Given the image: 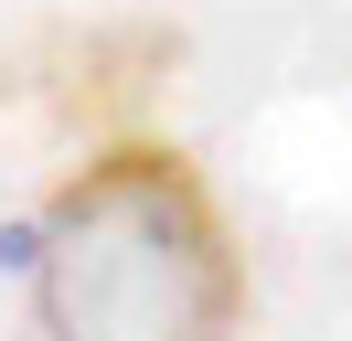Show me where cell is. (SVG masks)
Segmentation results:
<instances>
[{"instance_id": "obj_1", "label": "cell", "mask_w": 352, "mask_h": 341, "mask_svg": "<svg viewBox=\"0 0 352 341\" xmlns=\"http://www.w3.org/2000/svg\"><path fill=\"white\" fill-rule=\"evenodd\" d=\"M32 320L43 341H235L245 256L214 182L171 139H107L32 213Z\"/></svg>"}]
</instances>
